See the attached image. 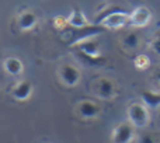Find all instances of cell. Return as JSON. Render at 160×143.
I'll return each mask as SVG.
<instances>
[{"label": "cell", "mask_w": 160, "mask_h": 143, "mask_svg": "<svg viewBox=\"0 0 160 143\" xmlns=\"http://www.w3.org/2000/svg\"><path fill=\"white\" fill-rule=\"evenodd\" d=\"M105 31H107V28L97 24H91L84 28H73L69 25L66 30L62 31V35H63V42L68 47H76L80 42L86 41V39H91L93 37L105 32Z\"/></svg>", "instance_id": "6da1fadb"}, {"label": "cell", "mask_w": 160, "mask_h": 143, "mask_svg": "<svg viewBox=\"0 0 160 143\" xmlns=\"http://www.w3.org/2000/svg\"><path fill=\"white\" fill-rule=\"evenodd\" d=\"M128 114V119L129 122L133 125L135 128H146L150 122V114L149 110L145 104H141V102H132V104L128 107L127 110Z\"/></svg>", "instance_id": "7a4b0ae2"}, {"label": "cell", "mask_w": 160, "mask_h": 143, "mask_svg": "<svg viewBox=\"0 0 160 143\" xmlns=\"http://www.w3.org/2000/svg\"><path fill=\"white\" fill-rule=\"evenodd\" d=\"M91 91L94 93V96H97L101 100H114L118 94L115 83L108 77H98L94 80L93 86H91Z\"/></svg>", "instance_id": "3957f363"}, {"label": "cell", "mask_w": 160, "mask_h": 143, "mask_svg": "<svg viewBox=\"0 0 160 143\" xmlns=\"http://www.w3.org/2000/svg\"><path fill=\"white\" fill-rule=\"evenodd\" d=\"M135 139V126L131 122H121L112 131V143H131Z\"/></svg>", "instance_id": "277c9868"}, {"label": "cell", "mask_w": 160, "mask_h": 143, "mask_svg": "<svg viewBox=\"0 0 160 143\" xmlns=\"http://www.w3.org/2000/svg\"><path fill=\"white\" fill-rule=\"evenodd\" d=\"M59 79L68 87H73V86L79 84L80 79H82V73H80L79 67H76L72 63H65L59 67Z\"/></svg>", "instance_id": "5b68a950"}, {"label": "cell", "mask_w": 160, "mask_h": 143, "mask_svg": "<svg viewBox=\"0 0 160 143\" xmlns=\"http://www.w3.org/2000/svg\"><path fill=\"white\" fill-rule=\"evenodd\" d=\"M128 24H131V13L127 10L111 14L108 18L101 22V25L107 30H119V28L127 27Z\"/></svg>", "instance_id": "8992f818"}, {"label": "cell", "mask_w": 160, "mask_h": 143, "mask_svg": "<svg viewBox=\"0 0 160 143\" xmlns=\"http://www.w3.org/2000/svg\"><path fill=\"white\" fill-rule=\"evenodd\" d=\"M101 107L91 100H82L76 105V114L82 119H93L100 115Z\"/></svg>", "instance_id": "52a82bcc"}, {"label": "cell", "mask_w": 160, "mask_h": 143, "mask_svg": "<svg viewBox=\"0 0 160 143\" xmlns=\"http://www.w3.org/2000/svg\"><path fill=\"white\" fill-rule=\"evenodd\" d=\"M152 20V11L146 6H138L131 11V25L136 28L146 27Z\"/></svg>", "instance_id": "ba28073f"}, {"label": "cell", "mask_w": 160, "mask_h": 143, "mask_svg": "<svg viewBox=\"0 0 160 143\" xmlns=\"http://www.w3.org/2000/svg\"><path fill=\"white\" fill-rule=\"evenodd\" d=\"M34 91V84L31 80H21L16 83L10 90V94L16 101H27Z\"/></svg>", "instance_id": "9c48e42d"}, {"label": "cell", "mask_w": 160, "mask_h": 143, "mask_svg": "<svg viewBox=\"0 0 160 143\" xmlns=\"http://www.w3.org/2000/svg\"><path fill=\"white\" fill-rule=\"evenodd\" d=\"M76 51L80 53H84L87 56H91V58H100V44L97 41L91 39H86V41L80 42V44L76 45Z\"/></svg>", "instance_id": "30bf717a"}, {"label": "cell", "mask_w": 160, "mask_h": 143, "mask_svg": "<svg viewBox=\"0 0 160 143\" xmlns=\"http://www.w3.org/2000/svg\"><path fill=\"white\" fill-rule=\"evenodd\" d=\"M38 17L32 11H22L18 17H17V27L21 31H30L37 25Z\"/></svg>", "instance_id": "8fae6325"}, {"label": "cell", "mask_w": 160, "mask_h": 143, "mask_svg": "<svg viewBox=\"0 0 160 143\" xmlns=\"http://www.w3.org/2000/svg\"><path fill=\"white\" fill-rule=\"evenodd\" d=\"M3 67H4L6 73H8L10 76H20L24 72V63L21 62V59L16 58V56L6 58L3 62Z\"/></svg>", "instance_id": "7c38bea8"}, {"label": "cell", "mask_w": 160, "mask_h": 143, "mask_svg": "<svg viewBox=\"0 0 160 143\" xmlns=\"http://www.w3.org/2000/svg\"><path fill=\"white\" fill-rule=\"evenodd\" d=\"M68 22H69L70 27L73 28H84V27H88L91 25L88 22V20L86 18V16L83 14V11L80 10L79 7H75L70 13V16L68 17Z\"/></svg>", "instance_id": "4fadbf2b"}, {"label": "cell", "mask_w": 160, "mask_h": 143, "mask_svg": "<svg viewBox=\"0 0 160 143\" xmlns=\"http://www.w3.org/2000/svg\"><path fill=\"white\" fill-rule=\"evenodd\" d=\"M141 98L143 101V104L148 108H159L160 107V93L152 90H141Z\"/></svg>", "instance_id": "5bb4252c"}, {"label": "cell", "mask_w": 160, "mask_h": 143, "mask_svg": "<svg viewBox=\"0 0 160 143\" xmlns=\"http://www.w3.org/2000/svg\"><path fill=\"white\" fill-rule=\"evenodd\" d=\"M119 11H124V8L119 7V6H115V4H105V6H104V8H102V10L100 11L98 14H97L96 20H94V24L101 25V22L104 21L105 18H108V17H110L111 14H114V13H119Z\"/></svg>", "instance_id": "9a60e30c"}, {"label": "cell", "mask_w": 160, "mask_h": 143, "mask_svg": "<svg viewBox=\"0 0 160 143\" xmlns=\"http://www.w3.org/2000/svg\"><path fill=\"white\" fill-rule=\"evenodd\" d=\"M76 55H78V58L84 65H87V66H101V65L105 63V59L102 58V56H100V58H91V56H87V55H84V53H80L78 51H76Z\"/></svg>", "instance_id": "2e32d148"}, {"label": "cell", "mask_w": 160, "mask_h": 143, "mask_svg": "<svg viewBox=\"0 0 160 143\" xmlns=\"http://www.w3.org/2000/svg\"><path fill=\"white\" fill-rule=\"evenodd\" d=\"M139 45V37L136 32H129L122 38V47L127 49H136Z\"/></svg>", "instance_id": "e0dca14e"}, {"label": "cell", "mask_w": 160, "mask_h": 143, "mask_svg": "<svg viewBox=\"0 0 160 143\" xmlns=\"http://www.w3.org/2000/svg\"><path fill=\"white\" fill-rule=\"evenodd\" d=\"M133 66L138 70H148L150 67V59L146 55H136L133 58Z\"/></svg>", "instance_id": "ac0fdd59"}, {"label": "cell", "mask_w": 160, "mask_h": 143, "mask_svg": "<svg viewBox=\"0 0 160 143\" xmlns=\"http://www.w3.org/2000/svg\"><path fill=\"white\" fill-rule=\"evenodd\" d=\"M52 25L56 28V30H59V31H63V30H66L68 27H69V22H68V18H65V17H62V16H56V17H53L52 18Z\"/></svg>", "instance_id": "d6986e66"}, {"label": "cell", "mask_w": 160, "mask_h": 143, "mask_svg": "<svg viewBox=\"0 0 160 143\" xmlns=\"http://www.w3.org/2000/svg\"><path fill=\"white\" fill-rule=\"evenodd\" d=\"M149 47L155 53L160 55V30L153 34L152 39H150V42H149Z\"/></svg>", "instance_id": "ffe728a7"}, {"label": "cell", "mask_w": 160, "mask_h": 143, "mask_svg": "<svg viewBox=\"0 0 160 143\" xmlns=\"http://www.w3.org/2000/svg\"><path fill=\"white\" fill-rule=\"evenodd\" d=\"M139 143H156V142L150 135H142L139 138Z\"/></svg>", "instance_id": "44dd1931"}, {"label": "cell", "mask_w": 160, "mask_h": 143, "mask_svg": "<svg viewBox=\"0 0 160 143\" xmlns=\"http://www.w3.org/2000/svg\"><path fill=\"white\" fill-rule=\"evenodd\" d=\"M156 79H158V81H159V84H160V70L156 73Z\"/></svg>", "instance_id": "7402d4cb"}]
</instances>
